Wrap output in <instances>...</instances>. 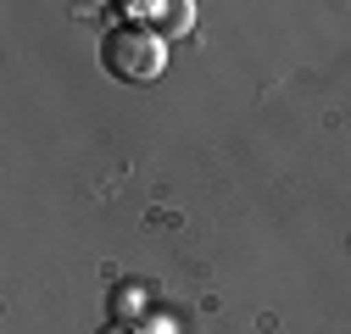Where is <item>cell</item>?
I'll return each instance as SVG.
<instances>
[{"instance_id": "obj_1", "label": "cell", "mask_w": 351, "mask_h": 334, "mask_svg": "<svg viewBox=\"0 0 351 334\" xmlns=\"http://www.w3.org/2000/svg\"><path fill=\"white\" fill-rule=\"evenodd\" d=\"M101 56H106V73H117V78H128V84H151V78H162V67H167V45H162L151 28H134V23L112 28Z\"/></svg>"}, {"instance_id": "obj_3", "label": "cell", "mask_w": 351, "mask_h": 334, "mask_svg": "<svg viewBox=\"0 0 351 334\" xmlns=\"http://www.w3.org/2000/svg\"><path fill=\"white\" fill-rule=\"evenodd\" d=\"M95 334H134L128 323H106V329H95Z\"/></svg>"}, {"instance_id": "obj_2", "label": "cell", "mask_w": 351, "mask_h": 334, "mask_svg": "<svg viewBox=\"0 0 351 334\" xmlns=\"http://www.w3.org/2000/svg\"><path fill=\"white\" fill-rule=\"evenodd\" d=\"M190 23H195V6H190V0H173V6H162V34H167V39L190 34Z\"/></svg>"}]
</instances>
